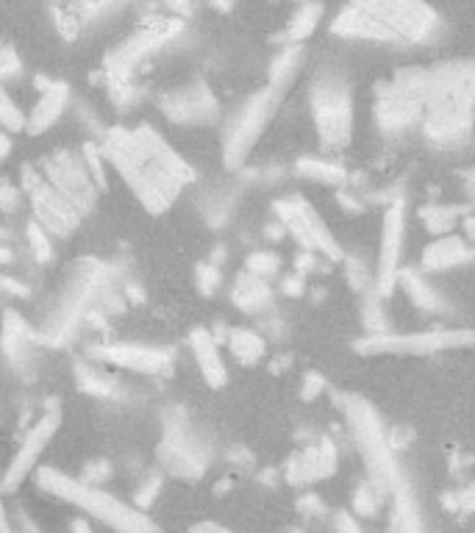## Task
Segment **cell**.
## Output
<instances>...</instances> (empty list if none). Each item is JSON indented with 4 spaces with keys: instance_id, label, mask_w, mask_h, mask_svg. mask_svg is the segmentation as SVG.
Instances as JSON below:
<instances>
[{
    "instance_id": "23",
    "label": "cell",
    "mask_w": 475,
    "mask_h": 533,
    "mask_svg": "<svg viewBox=\"0 0 475 533\" xmlns=\"http://www.w3.org/2000/svg\"><path fill=\"white\" fill-rule=\"evenodd\" d=\"M67 103H70V87L62 84V81H45L42 89H39L37 106L28 114V128H25V131H28L31 137L45 134L50 125L62 117Z\"/></svg>"
},
{
    "instance_id": "60",
    "label": "cell",
    "mask_w": 475,
    "mask_h": 533,
    "mask_svg": "<svg viewBox=\"0 0 475 533\" xmlns=\"http://www.w3.org/2000/svg\"><path fill=\"white\" fill-rule=\"evenodd\" d=\"M128 298L142 300V292H139V286H128Z\"/></svg>"
},
{
    "instance_id": "47",
    "label": "cell",
    "mask_w": 475,
    "mask_h": 533,
    "mask_svg": "<svg viewBox=\"0 0 475 533\" xmlns=\"http://www.w3.org/2000/svg\"><path fill=\"white\" fill-rule=\"evenodd\" d=\"M153 495H159V478H156V475H150L148 481H145V486H142V492H137L139 509H148Z\"/></svg>"
},
{
    "instance_id": "15",
    "label": "cell",
    "mask_w": 475,
    "mask_h": 533,
    "mask_svg": "<svg viewBox=\"0 0 475 533\" xmlns=\"http://www.w3.org/2000/svg\"><path fill=\"white\" fill-rule=\"evenodd\" d=\"M403 239H406V200L403 195H392L387 211H384L381 248H378V264H375V295L378 298H387L398 286Z\"/></svg>"
},
{
    "instance_id": "14",
    "label": "cell",
    "mask_w": 475,
    "mask_h": 533,
    "mask_svg": "<svg viewBox=\"0 0 475 533\" xmlns=\"http://www.w3.org/2000/svg\"><path fill=\"white\" fill-rule=\"evenodd\" d=\"M59 422H62V411H59V406H53V409L45 411V414L31 425V431L23 436V442H20L17 453H14L12 461H9V467L0 475L3 495H12L14 489L23 486V481L31 472L39 470V459H42V453L48 450L53 436L59 431Z\"/></svg>"
},
{
    "instance_id": "48",
    "label": "cell",
    "mask_w": 475,
    "mask_h": 533,
    "mask_svg": "<svg viewBox=\"0 0 475 533\" xmlns=\"http://www.w3.org/2000/svg\"><path fill=\"white\" fill-rule=\"evenodd\" d=\"M281 289H284V295H289V298H300L303 289H306V281H303V275L292 273L281 281Z\"/></svg>"
},
{
    "instance_id": "42",
    "label": "cell",
    "mask_w": 475,
    "mask_h": 533,
    "mask_svg": "<svg viewBox=\"0 0 475 533\" xmlns=\"http://www.w3.org/2000/svg\"><path fill=\"white\" fill-rule=\"evenodd\" d=\"M387 439H389V447H392V453H398V450H403L406 445H412L414 431L409 428V425H389Z\"/></svg>"
},
{
    "instance_id": "17",
    "label": "cell",
    "mask_w": 475,
    "mask_h": 533,
    "mask_svg": "<svg viewBox=\"0 0 475 533\" xmlns=\"http://www.w3.org/2000/svg\"><path fill=\"white\" fill-rule=\"evenodd\" d=\"M89 353L103 364H112L125 372H139V375H170L173 372V356H170V350L162 348L112 342V345H95Z\"/></svg>"
},
{
    "instance_id": "2",
    "label": "cell",
    "mask_w": 475,
    "mask_h": 533,
    "mask_svg": "<svg viewBox=\"0 0 475 533\" xmlns=\"http://www.w3.org/2000/svg\"><path fill=\"white\" fill-rule=\"evenodd\" d=\"M475 128V62H442L431 67L423 134L439 150L459 148Z\"/></svg>"
},
{
    "instance_id": "18",
    "label": "cell",
    "mask_w": 475,
    "mask_h": 533,
    "mask_svg": "<svg viewBox=\"0 0 475 533\" xmlns=\"http://www.w3.org/2000/svg\"><path fill=\"white\" fill-rule=\"evenodd\" d=\"M159 109L167 120L178 125H209L220 117V106L214 100L212 89L203 81H195L192 87H181L159 98Z\"/></svg>"
},
{
    "instance_id": "11",
    "label": "cell",
    "mask_w": 475,
    "mask_h": 533,
    "mask_svg": "<svg viewBox=\"0 0 475 533\" xmlns=\"http://www.w3.org/2000/svg\"><path fill=\"white\" fill-rule=\"evenodd\" d=\"M356 3L384 25L395 42L423 45L437 37L442 28L437 12L423 0H356Z\"/></svg>"
},
{
    "instance_id": "16",
    "label": "cell",
    "mask_w": 475,
    "mask_h": 533,
    "mask_svg": "<svg viewBox=\"0 0 475 533\" xmlns=\"http://www.w3.org/2000/svg\"><path fill=\"white\" fill-rule=\"evenodd\" d=\"M23 186L31 192V200H34V211H37L34 220H37L48 234H73L78 223H81V211L75 209L73 203L64 198L56 186H50L48 181H45V175H37L34 170H25Z\"/></svg>"
},
{
    "instance_id": "41",
    "label": "cell",
    "mask_w": 475,
    "mask_h": 533,
    "mask_svg": "<svg viewBox=\"0 0 475 533\" xmlns=\"http://www.w3.org/2000/svg\"><path fill=\"white\" fill-rule=\"evenodd\" d=\"M323 389H325L323 375H317V372H306V375H303V384H300V397H303L306 403L317 400V397L323 395Z\"/></svg>"
},
{
    "instance_id": "53",
    "label": "cell",
    "mask_w": 475,
    "mask_h": 533,
    "mask_svg": "<svg viewBox=\"0 0 475 533\" xmlns=\"http://www.w3.org/2000/svg\"><path fill=\"white\" fill-rule=\"evenodd\" d=\"M192 533H231V531H225V528L214 525V522H200V525H195V528H192Z\"/></svg>"
},
{
    "instance_id": "55",
    "label": "cell",
    "mask_w": 475,
    "mask_h": 533,
    "mask_svg": "<svg viewBox=\"0 0 475 533\" xmlns=\"http://www.w3.org/2000/svg\"><path fill=\"white\" fill-rule=\"evenodd\" d=\"M339 206L348 211H362L364 203H356V198H350V195H339Z\"/></svg>"
},
{
    "instance_id": "24",
    "label": "cell",
    "mask_w": 475,
    "mask_h": 533,
    "mask_svg": "<svg viewBox=\"0 0 475 533\" xmlns=\"http://www.w3.org/2000/svg\"><path fill=\"white\" fill-rule=\"evenodd\" d=\"M39 342V334L25 323L14 309L3 314V334H0V348L12 364H25L31 356V345Z\"/></svg>"
},
{
    "instance_id": "59",
    "label": "cell",
    "mask_w": 475,
    "mask_h": 533,
    "mask_svg": "<svg viewBox=\"0 0 475 533\" xmlns=\"http://www.w3.org/2000/svg\"><path fill=\"white\" fill-rule=\"evenodd\" d=\"M467 195L475 200V173H470V178H467Z\"/></svg>"
},
{
    "instance_id": "28",
    "label": "cell",
    "mask_w": 475,
    "mask_h": 533,
    "mask_svg": "<svg viewBox=\"0 0 475 533\" xmlns=\"http://www.w3.org/2000/svg\"><path fill=\"white\" fill-rule=\"evenodd\" d=\"M75 381H78L81 392L100 397V400H109V397L114 400L120 395V381L109 372L98 370V367H89L87 361H75Z\"/></svg>"
},
{
    "instance_id": "22",
    "label": "cell",
    "mask_w": 475,
    "mask_h": 533,
    "mask_svg": "<svg viewBox=\"0 0 475 533\" xmlns=\"http://www.w3.org/2000/svg\"><path fill=\"white\" fill-rule=\"evenodd\" d=\"M475 259L473 245L462 239V236H439L434 239L428 248L423 250V264L425 273H445V270H456V267H464Z\"/></svg>"
},
{
    "instance_id": "58",
    "label": "cell",
    "mask_w": 475,
    "mask_h": 533,
    "mask_svg": "<svg viewBox=\"0 0 475 533\" xmlns=\"http://www.w3.org/2000/svg\"><path fill=\"white\" fill-rule=\"evenodd\" d=\"M73 533H92V528H89L87 520H75L73 522Z\"/></svg>"
},
{
    "instance_id": "21",
    "label": "cell",
    "mask_w": 475,
    "mask_h": 533,
    "mask_svg": "<svg viewBox=\"0 0 475 533\" xmlns=\"http://www.w3.org/2000/svg\"><path fill=\"white\" fill-rule=\"evenodd\" d=\"M189 348H192V356H195V364H198L203 381L212 386V389H220L228 381V367H225L223 353H220V342L212 331L206 328H195L189 334Z\"/></svg>"
},
{
    "instance_id": "49",
    "label": "cell",
    "mask_w": 475,
    "mask_h": 533,
    "mask_svg": "<svg viewBox=\"0 0 475 533\" xmlns=\"http://www.w3.org/2000/svg\"><path fill=\"white\" fill-rule=\"evenodd\" d=\"M334 528H337V533H362L359 522L353 520V514H348V511H339L334 517Z\"/></svg>"
},
{
    "instance_id": "50",
    "label": "cell",
    "mask_w": 475,
    "mask_h": 533,
    "mask_svg": "<svg viewBox=\"0 0 475 533\" xmlns=\"http://www.w3.org/2000/svg\"><path fill=\"white\" fill-rule=\"evenodd\" d=\"M295 273L298 275H306L312 273V270H317V253H312V250H300L298 259H295Z\"/></svg>"
},
{
    "instance_id": "44",
    "label": "cell",
    "mask_w": 475,
    "mask_h": 533,
    "mask_svg": "<svg viewBox=\"0 0 475 533\" xmlns=\"http://www.w3.org/2000/svg\"><path fill=\"white\" fill-rule=\"evenodd\" d=\"M20 73V59L12 48H0V81Z\"/></svg>"
},
{
    "instance_id": "12",
    "label": "cell",
    "mask_w": 475,
    "mask_h": 533,
    "mask_svg": "<svg viewBox=\"0 0 475 533\" xmlns=\"http://www.w3.org/2000/svg\"><path fill=\"white\" fill-rule=\"evenodd\" d=\"M159 461H162L164 470L184 478V481H195L209 467V450L195 439L184 409H167L164 414Z\"/></svg>"
},
{
    "instance_id": "8",
    "label": "cell",
    "mask_w": 475,
    "mask_h": 533,
    "mask_svg": "<svg viewBox=\"0 0 475 533\" xmlns=\"http://www.w3.org/2000/svg\"><path fill=\"white\" fill-rule=\"evenodd\" d=\"M181 28H184V23H181L178 17L153 20V23L142 25L134 37L109 53V59H106V75H109V89H112L117 103H123V98H134V92H131V75L137 73L139 64L148 62L156 50H162L170 39L178 37Z\"/></svg>"
},
{
    "instance_id": "26",
    "label": "cell",
    "mask_w": 475,
    "mask_h": 533,
    "mask_svg": "<svg viewBox=\"0 0 475 533\" xmlns=\"http://www.w3.org/2000/svg\"><path fill=\"white\" fill-rule=\"evenodd\" d=\"M398 286L406 292V298L412 300L414 309L428 311V314H442V311H448L445 298H442L437 289L428 284L417 270H400Z\"/></svg>"
},
{
    "instance_id": "35",
    "label": "cell",
    "mask_w": 475,
    "mask_h": 533,
    "mask_svg": "<svg viewBox=\"0 0 475 533\" xmlns=\"http://www.w3.org/2000/svg\"><path fill=\"white\" fill-rule=\"evenodd\" d=\"M278 270H281V259H278V253H273V250H256L245 261V273L264 278V281H270L273 275H278Z\"/></svg>"
},
{
    "instance_id": "10",
    "label": "cell",
    "mask_w": 475,
    "mask_h": 533,
    "mask_svg": "<svg viewBox=\"0 0 475 533\" xmlns=\"http://www.w3.org/2000/svg\"><path fill=\"white\" fill-rule=\"evenodd\" d=\"M362 356H434L442 350L475 348L473 328H453V331H420V334H375L362 336L353 342Z\"/></svg>"
},
{
    "instance_id": "9",
    "label": "cell",
    "mask_w": 475,
    "mask_h": 533,
    "mask_svg": "<svg viewBox=\"0 0 475 533\" xmlns=\"http://www.w3.org/2000/svg\"><path fill=\"white\" fill-rule=\"evenodd\" d=\"M281 98H284V89L267 84V87L259 89L256 95H250L239 106V112L228 123V131H225L223 139V162L228 170H237V167L245 164L250 150L256 148V142L262 139L264 128L270 125V120L278 112Z\"/></svg>"
},
{
    "instance_id": "6",
    "label": "cell",
    "mask_w": 475,
    "mask_h": 533,
    "mask_svg": "<svg viewBox=\"0 0 475 533\" xmlns=\"http://www.w3.org/2000/svg\"><path fill=\"white\" fill-rule=\"evenodd\" d=\"M309 106L323 150L339 153L348 148L353 137V92L345 75L337 70H320L314 75Z\"/></svg>"
},
{
    "instance_id": "20",
    "label": "cell",
    "mask_w": 475,
    "mask_h": 533,
    "mask_svg": "<svg viewBox=\"0 0 475 533\" xmlns=\"http://www.w3.org/2000/svg\"><path fill=\"white\" fill-rule=\"evenodd\" d=\"M337 445L331 439H320L303 447L287 464V481L292 486H309L325 481L337 472Z\"/></svg>"
},
{
    "instance_id": "61",
    "label": "cell",
    "mask_w": 475,
    "mask_h": 533,
    "mask_svg": "<svg viewBox=\"0 0 475 533\" xmlns=\"http://www.w3.org/2000/svg\"><path fill=\"white\" fill-rule=\"evenodd\" d=\"M464 225H467V231H470V236H475V214H473V217H467V220H464Z\"/></svg>"
},
{
    "instance_id": "34",
    "label": "cell",
    "mask_w": 475,
    "mask_h": 533,
    "mask_svg": "<svg viewBox=\"0 0 475 533\" xmlns=\"http://www.w3.org/2000/svg\"><path fill=\"white\" fill-rule=\"evenodd\" d=\"M0 125L9 131V134H20L28 128V117L23 114V109L14 103V98L0 87Z\"/></svg>"
},
{
    "instance_id": "39",
    "label": "cell",
    "mask_w": 475,
    "mask_h": 533,
    "mask_svg": "<svg viewBox=\"0 0 475 533\" xmlns=\"http://www.w3.org/2000/svg\"><path fill=\"white\" fill-rule=\"evenodd\" d=\"M25 236H28V245L34 250V256L37 261H48L53 256V245H50V234L37 223V220H31L28 228H25Z\"/></svg>"
},
{
    "instance_id": "38",
    "label": "cell",
    "mask_w": 475,
    "mask_h": 533,
    "mask_svg": "<svg viewBox=\"0 0 475 533\" xmlns=\"http://www.w3.org/2000/svg\"><path fill=\"white\" fill-rule=\"evenodd\" d=\"M362 323H364V331H367L364 336L387 334V331H389L387 317L381 314V298H378L375 292H370V295H367V300H364Z\"/></svg>"
},
{
    "instance_id": "36",
    "label": "cell",
    "mask_w": 475,
    "mask_h": 533,
    "mask_svg": "<svg viewBox=\"0 0 475 533\" xmlns=\"http://www.w3.org/2000/svg\"><path fill=\"white\" fill-rule=\"evenodd\" d=\"M345 281H348L356 292H362V295H370L375 292V273L367 270V264L362 259H350L345 256Z\"/></svg>"
},
{
    "instance_id": "19",
    "label": "cell",
    "mask_w": 475,
    "mask_h": 533,
    "mask_svg": "<svg viewBox=\"0 0 475 533\" xmlns=\"http://www.w3.org/2000/svg\"><path fill=\"white\" fill-rule=\"evenodd\" d=\"M42 175H45V181H48L50 186H56L81 214L92 206V198H95L92 175H89L87 167L78 162V159H73L70 153H62V156L48 159V162H45V173Z\"/></svg>"
},
{
    "instance_id": "56",
    "label": "cell",
    "mask_w": 475,
    "mask_h": 533,
    "mask_svg": "<svg viewBox=\"0 0 475 533\" xmlns=\"http://www.w3.org/2000/svg\"><path fill=\"white\" fill-rule=\"evenodd\" d=\"M0 533H12V525H9V517L3 509V489H0Z\"/></svg>"
},
{
    "instance_id": "32",
    "label": "cell",
    "mask_w": 475,
    "mask_h": 533,
    "mask_svg": "<svg viewBox=\"0 0 475 533\" xmlns=\"http://www.w3.org/2000/svg\"><path fill=\"white\" fill-rule=\"evenodd\" d=\"M300 62H303V48L300 45H284V50L275 56L273 67H270V84L287 92V87L298 75Z\"/></svg>"
},
{
    "instance_id": "30",
    "label": "cell",
    "mask_w": 475,
    "mask_h": 533,
    "mask_svg": "<svg viewBox=\"0 0 475 533\" xmlns=\"http://www.w3.org/2000/svg\"><path fill=\"white\" fill-rule=\"evenodd\" d=\"M323 20V3L309 0V3H300V9L289 17L287 31L281 34V39L287 45H300L303 39H309L317 31V25Z\"/></svg>"
},
{
    "instance_id": "1",
    "label": "cell",
    "mask_w": 475,
    "mask_h": 533,
    "mask_svg": "<svg viewBox=\"0 0 475 533\" xmlns=\"http://www.w3.org/2000/svg\"><path fill=\"white\" fill-rule=\"evenodd\" d=\"M103 159L114 164V170L123 175L139 203L153 214L170 209L175 195L192 181L189 164L148 125L134 131H109Z\"/></svg>"
},
{
    "instance_id": "25",
    "label": "cell",
    "mask_w": 475,
    "mask_h": 533,
    "mask_svg": "<svg viewBox=\"0 0 475 533\" xmlns=\"http://www.w3.org/2000/svg\"><path fill=\"white\" fill-rule=\"evenodd\" d=\"M231 300L239 311L245 314H262L273 306V289L264 278H256L250 273H239L231 289Z\"/></svg>"
},
{
    "instance_id": "45",
    "label": "cell",
    "mask_w": 475,
    "mask_h": 533,
    "mask_svg": "<svg viewBox=\"0 0 475 533\" xmlns=\"http://www.w3.org/2000/svg\"><path fill=\"white\" fill-rule=\"evenodd\" d=\"M17 206H20V189L9 184L0 186V209L12 214V211H17Z\"/></svg>"
},
{
    "instance_id": "51",
    "label": "cell",
    "mask_w": 475,
    "mask_h": 533,
    "mask_svg": "<svg viewBox=\"0 0 475 533\" xmlns=\"http://www.w3.org/2000/svg\"><path fill=\"white\" fill-rule=\"evenodd\" d=\"M456 503H459V509L462 511H475V484L462 489V492L456 495Z\"/></svg>"
},
{
    "instance_id": "4",
    "label": "cell",
    "mask_w": 475,
    "mask_h": 533,
    "mask_svg": "<svg viewBox=\"0 0 475 533\" xmlns=\"http://www.w3.org/2000/svg\"><path fill=\"white\" fill-rule=\"evenodd\" d=\"M106 273L109 270L100 261L84 259L73 264L59 298L53 300V306H50L48 320L37 331L39 342L59 348L75 334V328L89 317L92 300L98 298L100 289L106 284Z\"/></svg>"
},
{
    "instance_id": "62",
    "label": "cell",
    "mask_w": 475,
    "mask_h": 533,
    "mask_svg": "<svg viewBox=\"0 0 475 533\" xmlns=\"http://www.w3.org/2000/svg\"><path fill=\"white\" fill-rule=\"evenodd\" d=\"M0 261H12V253L6 248H0Z\"/></svg>"
},
{
    "instance_id": "13",
    "label": "cell",
    "mask_w": 475,
    "mask_h": 533,
    "mask_svg": "<svg viewBox=\"0 0 475 533\" xmlns=\"http://www.w3.org/2000/svg\"><path fill=\"white\" fill-rule=\"evenodd\" d=\"M273 211L278 214V223L287 228V234L295 236L300 248L331 261L345 259V250L339 248L337 236L328 231V225L323 223V217L317 214L312 203H306L303 198H281L275 200Z\"/></svg>"
},
{
    "instance_id": "31",
    "label": "cell",
    "mask_w": 475,
    "mask_h": 533,
    "mask_svg": "<svg viewBox=\"0 0 475 533\" xmlns=\"http://www.w3.org/2000/svg\"><path fill=\"white\" fill-rule=\"evenodd\" d=\"M228 350H231V356H234L239 364L253 367V364H259V361L264 359L267 342H264L262 334H256V331H250V328H234V331L228 334Z\"/></svg>"
},
{
    "instance_id": "40",
    "label": "cell",
    "mask_w": 475,
    "mask_h": 533,
    "mask_svg": "<svg viewBox=\"0 0 475 533\" xmlns=\"http://www.w3.org/2000/svg\"><path fill=\"white\" fill-rule=\"evenodd\" d=\"M195 278H198L200 295H214L217 286L223 284V273H220V267H217L214 261H203V264H198Z\"/></svg>"
},
{
    "instance_id": "27",
    "label": "cell",
    "mask_w": 475,
    "mask_h": 533,
    "mask_svg": "<svg viewBox=\"0 0 475 533\" xmlns=\"http://www.w3.org/2000/svg\"><path fill=\"white\" fill-rule=\"evenodd\" d=\"M389 531L392 533H425L420 511L414 503L412 492L406 489V484H400L392 492V520H389Z\"/></svg>"
},
{
    "instance_id": "37",
    "label": "cell",
    "mask_w": 475,
    "mask_h": 533,
    "mask_svg": "<svg viewBox=\"0 0 475 533\" xmlns=\"http://www.w3.org/2000/svg\"><path fill=\"white\" fill-rule=\"evenodd\" d=\"M381 500H384V495H381L370 481H364V484L356 486V492H353V511H356L359 517H375L378 509H381Z\"/></svg>"
},
{
    "instance_id": "43",
    "label": "cell",
    "mask_w": 475,
    "mask_h": 533,
    "mask_svg": "<svg viewBox=\"0 0 475 533\" xmlns=\"http://www.w3.org/2000/svg\"><path fill=\"white\" fill-rule=\"evenodd\" d=\"M109 475H112V467H109L106 461H92V464L87 467V472L81 475V481L89 486H98V484H103Z\"/></svg>"
},
{
    "instance_id": "7",
    "label": "cell",
    "mask_w": 475,
    "mask_h": 533,
    "mask_svg": "<svg viewBox=\"0 0 475 533\" xmlns=\"http://www.w3.org/2000/svg\"><path fill=\"white\" fill-rule=\"evenodd\" d=\"M431 67H403L375 92V125L381 134L398 137L423 123Z\"/></svg>"
},
{
    "instance_id": "3",
    "label": "cell",
    "mask_w": 475,
    "mask_h": 533,
    "mask_svg": "<svg viewBox=\"0 0 475 533\" xmlns=\"http://www.w3.org/2000/svg\"><path fill=\"white\" fill-rule=\"evenodd\" d=\"M37 484L48 495L59 497L75 509L87 511L89 517H95L117 533H159V525L150 520L145 511L134 509L131 503L103 492L100 486L84 484L81 478H70L53 467H39Z\"/></svg>"
},
{
    "instance_id": "57",
    "label": "cell",
    "mask_w": 475,
    "mask_h": 533,
    "mask_svg": "<svg viewBox=\"0 0 475 533\" xmlns=\"http://www.w3.org/2000/svg\"><path fill=\"white\" fill-rule=\"evenodd\" d=\"M209 3H212L217 12H231L234 9V0H209Z\"/></svg>"
},
{
    "instance_id": "52",
    "label": "cell",
    "mask_w": 475,
    "mask_h": 533,
    "mask_svg": "<svg viewBox=\"0 0 475 533\" xmlns=\"http://www.w3.org/2000/svg\"><path fill=\"white\" fill-rule=\"evenodd\" d=\"M167 6L173 9L178 20H181V17H187V14L192 12V0H167Z\"/></svg>"
},
{
    "instance_id": "46",
    "label": "cell",
    "mask_w": 475,
    "mask_h": 533,
    "mask_svg": "<svg viewBox=\"0 0 475 533\" xmlns=\"http://www.w3.org/2000/svg\"><path fill=\"white\" fill-rule=\"evenodd\" d=\"M298 509L306 514V517H320L325 511V503L317 495H303L298 500Z\"/></svg>"
},
{
    "instance_id": "33",
    "label": "cell",
    "mask_w": 475,
    "mask_h": 533,
    "mask_svg": "<svg viewBox=\"0 0 475 533\" xmlns=\"http://www.w3.org/2000/svg\"><path fill=\"white\" fill-rule=\"evenodd\" d=\"M459 217H464L462 206H442V203H428L420 209V220L431 234L448 236L450 228L459 223Z\"/></svg>"
},
{
    "instance_id": "29",
    "label": "cell",
    "mask_w": 475,
    "mask_h": 533,
    "mask_svg": "<svg viewBox=\"0 0 475 533\" xmlns=\"http://www.w3.org/2000/svg\"><path fill=\"white\" fill-rule=\"evenodd\" d=\"M295 170H298L303 178L325 186H342L348 181L345 164H339L337 159H328V156H303Z\"/></svg>"
},
{
    "instance_id": "54",
    "label": "cell",
    "mask_w": 475,
    "mask_h": 533,
    "mask_svg": "<svg viewBox=\"0 0 475 533\" xmlns=\"http://www.w3.org/2000/svg\"><path fill=\"white\" fill-rule=\"evenodd\" d=\"M12 153V137L9 134H0V162H6Z\"/></svg>"
},
{
    "instance_id": "5",
    "label": "cell",
    "mask_w": 475,
    "mask_h": 533,
    "mask_svg": "<svg viewBox=\"0 0 475 533\" xmlns=\"http://www.w3.org/2000/svg\"><path fill=\"white\" fill-rule=\"evenodd\" d=\"M342 409L348 417L353 442H356L364 464H367V481L384 497L392 495L403 481H400L398 461H395V453L389 447L387 428L378 417V411L362 397H345Z\"/></svg>"
}]
</instances>
